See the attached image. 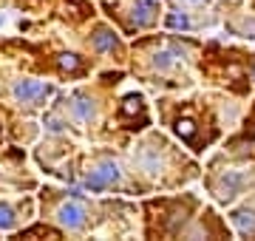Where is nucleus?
<instances>
[{"instance_id":"1a4fd4ad","label":"nucleus","mask_w":255,"mask_h":241,"mask_svg":"<svg viewBox=\"0 0 255 241\" xmlns=\"http://www.w3.org/2000/svg\"><path fill=\"white\" fill-rule=\"evenodd\" d=\"M94 48H97V51H114V48H117V37L102 28V31L94 34Z\"/></svg>"},{"instance_id":"0eeeda50","label":"nucleus","mask_w":255,"mask_h":241,"mask_svg":"<svg viewBox=\"0 0 255 241\" xmlns=\"http://www.w3.org/2000/svg\"><path fill=\"white\" fill-rule=\"evenodd\" d=\"M153 9H156V3L139 0L136 9H133V23H136V26H150V23H153Z\"/></svg>"},{"instance_id":"a211bd4d","label":"nucleus","mask_w":255,"mask_h":241,"mask_svg":"<svg viewBox=\"0 0 255 241\" xmlns=\"http://www.w3.org/2000/svg\"><path fill=\"white\" fill-rule=\"evenodd\" d=\"M150 3H156V0H150Z\"/></svg>"},{"instance_id":"7ed1b4c3","label":"nucleus","mask_w":255,"mask_h":241,"mask_svg":"<svg viewBox=\"0 0 255 241\" xmlns=\"http://www.w3.org/2000/svg\"><path fill=\"white\" fill-rule=\"evenodd\" d=\"M48 85L43 83H31V80H23V83H14L11 94H14V100L17 102H40L43 97H48Z\"/></svg>"},{"instance_id":"dca6fc26","label":"nucleus","mask_w":255,"mask_h":241,"mask_svg":"<svg viewBox=\"0 0 255 241\" xmlns=\"http://www.w3.org/2000/svg\"><path fill=\"white\" fill-rule=\"evenodd\" d=\"M46 125H48L51 133H60V130H63V122L57 120V117H46Z\"/></svg>"},{"instance_id":"39448f33","label":"nucleus","mask_w":255,"mask_h":241,"mask_svg":"<svg viewBox=\"0 0 255 241\" xmlns=\"http://www.w3.org/2000/svg\"><path fill=\"white\" fill-rule=\"evenodd\" d=\"M71 114H74V120H80V122H91L94 117H97V105H94L85 94H77L71 102Z\"/></svg>"},{"instance_id":"20e7f679","label":"nucleus","mask_w":255,"mask_h":241,"mask_svg":"<svg viewBox=\"0 0 255 241\" xmlns=\"http://www.w3.org/2000/svg\"><path fill=\"white\" fill-rule=\"evenodd\" d=\"M244 185H247V179H244V173H227V176L221 179V185H219V202H233L241 190H244Z\"/></svg>"},{"instance_id":"f3484780","label":"nucleus","mask_w":255,"mask_h":241,"mask_svg":"<svg viewBox=\"0 0 255 241\" xmlns=\"http://www.w3.org/2000/svg\"><path fill=\"white\" fill-rule=\"evenodd\" d=\"M193 3H199V0H193Z\"/></svg>"},{"instance_id":"4468645a","label":"nucleus","mask_w":255,"mask_h":241,"mask_svg":"<svg viewBox=\"0 0 255 241\" xmlns=\"http://www.w3.org/2000/svg\"><path fill=\"white\" fill-rule=\"evenodd\" d=\"M136 111H142V100L139 97H128L125 105H122V114H136Z\"/></svg>"},{"instance_id":"f03ea898","label":"nucleus","mask_w":255,"mask_h":241,"mask_svg":"<svg viewBox=\"0 0 255 241\" xmlns=\"http://www.w3.org/2000/svg\"><path fill=\"white\" fill-rule=\"evenodd\" d=\"M57 222L63 224L65 230H82L85 227V207L80 202H65L57 210Z\"/></svg>"},{"instance_id":"f257e3e1","label":"nucleus","mask_w":255,"mask_h":241,"mask_svg":"<svg viewBox=\"0 0 255 241\" xmlns=\"http://www.w3.org/2000/svg\"><path fill=\"white\" fill-rule=\"evenodd\" d=\"M119 179H122L119 165L117 162H111V159H105L97 170H91V173L85 176V187H88V190H105V187L117 185Z\"/></svg>"},{"instance_id":"9b49d317","label":"nucleus","mask_w":255,"mask_h":241,"mask_svg":"<svg viewBox=\"0 0 255 241\" xmlns=\"http://www.w3.org/2000/svg\"><path fill=\"white\" fill-rule=\"evenodd\" d=\"M14 210H11L9 204H0V230H11L14 227Z\"/></svg>"},{"instance_id":"423d86ee","label":"nucleus","mask_w":255,"mask_h":241,"mask_svg":"<svg viewBox=\"0 0 255 241\" xmlns=\"http://www.w3.org/2000/svg\"><path fill=\"white\" fill-rule=\"evenodd\" d=\"M233 224H236V227H238V233H244V236L255 233V210H253V207L236 210V213H233Z\"/></svg>"},{"instance_id":"ddd939ff","label":"nucleus","mask_w":255,"mask_h":241,"mask_svg":"<svg viewBox=\"0 0 255 241\" xmlns=\"http://www.w3.org/2000/svg\"><path fill=\"white\" fill-rule=\"evenodd\" d=\"M60 68H63V71H74V68H80V57H77V54H60Z\"/></svg>"},{"instance_id":"6e6552de","label":"nucleus","mask_w":255,"mask_h":241,"mask_svg":"<svg viewBox=\"0 0 255 241\" xmlns=\"http://www.w3.org/2000/svg\"><path fill=\"white\" fill-rule=\"evenodd\" d=\"M139 167H142L145 173H150V176H156V173H159V167H162V159H159L156 150H147V153L139 156Z\"/></svg>"},{"instance_id":"2eb2a0df","label":"nucleus","mask_w":255,"mask_h":241,"mask_svg":"<svg viewBox=\"0 0 255 241\" xmlns=\"http://www.w3.org/2000/svg\"><path fill=\"white\" fill-rule=\"evenodd\" d=\"M176 130H179V136H193V130H196V128H193L190 120H182L179 125H176Z\"/></svg>"},{"instance_id":"9d476101","label":"nucleus","mask_w":255,"mask_h":241,"mask_svg":"<svg viewBox=\"0 0 255 241\" xmlns=\"http://www.w3.org/2000/svg\"><path fill=\"white\" fill-rule=\"evenodd\" d=\"M173 48H170V51H156L153 54V65L156 68H159V71H167V68H170V65H173Z\"/></svg>"},{"instance_id":"f8f14e48","label":"nucleus","mask_w":255,"mask_h":241,"mask_svg":"<svg viewBox=\"0 0 255 241\" xmlns=\"http://www.w3.org/2000/svg\"><path fill=\"white\" fill-rule=\"evenodd\" d=\"M167 26H173V28H190V17H187V14L173 11V14H167Z\"/></svg>"}]
</instances>
